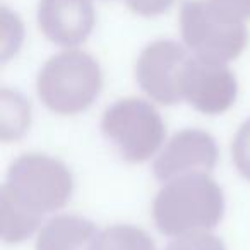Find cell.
I'll return each instance as SVG.
<instances>
[{"instance_id": "obj_1", "label": "cell", "mask_w": 250, "mask_h": 250, "mask_svg": "<svg viewBox=\"0 0 250 250\" xmlns=\"http://www.w3.org/2000/svg\"><path fill=\"white\" fill-rule=\"evenodd\" d=\"M225 214V195L208 173L185 175L161 187L153 202V219L165 236L178 238L209 231Z\"/></svg>"}, {"instance_id": "obj_2", "label": "cell", "mask_w": 250, "mask_h": 250, "mask_svg": "<svg viewBox=\"0 0 250 250\" xmlns=\"http://www.w3.org/2000/svg\"><path fill=\"white\" fill-rule=\"evenodd\" d=\"M74 192V178L65 163L46 154H22L11 165L0 199L35 218L62 209Z\"/></svg>"}, {"instance_id": "obj_3", "label": "cell", "mask_w": 250, "mask_h": 250, "mask_svg": "<svg viewBox=\"0 0 250 250\" xmlns=\"http://www.w3.org/2000/svg\"><path fill=\"white\" fill-rule=\"evenodd\" d=\"M103 86L100 63L81 50H67L45 62L36 89L48 110L59 115L86 111L100 96Z\"/></svg>"}, {"instance_id": "obj_4", "label": "cell", "mask_w": 250, "mask_h": 250, "mask_svg": "<svg viewBox=\"0 0 250 250\" xmlns=\"http://www.w3.org/2000/svg\"><path fill=\"white\" fill-rule=\"evenodd\" d=\"M101 132L129 163H143L154 156L167 136L160 111L141 98H125L108 106Z\"/></svg>"}, {"instance_id": "obj_5", "label": "cell", "mask_w": 250, "mask_h": 250, "mask_svg": "<svg viewBox=\"0 0 250 250\" xmlns=\"http://www.w3.org/2000/svg\"><path fill=\"white\" fill-rule=\"evenodd\" d=\"M180 28L185 46L195 57L214 62L238 59L249 43L245 24L219 12L209 0H185Z\"/></svg>"}, {"instance_id": "obj_6", "label": "cell", "mask_w": 250, "mask_h": 250, "mask_svg": "<svg viewBox=\"0 0 250 250\" xmlns=\"http://www.w3.org/2000/svg\"><path fill=\"white\" fill-rule=\"evenodd\" d=\"M192 52L173 40H158L141 52L136 63L139 87L165 106L182 103V72Z\"/></svg>"}, {"instance_id": "obj_7", "label": "cell", "mask_w": 250, "mask_h": 250, "mask_svg": "<svg viewBox=\"0 0 250 250\" xmlns=\"http://www.w3.org/2000/svg\"><path fill=\"white\" fill-rule=\"evenodd\" d=\"M180 89L184 101L194 110L204 115H221L236 101L238 83L226 63L192 53L182 72Z\"/></svg>"}, {"instance_id": "obj_8", "label": "cell", "mask_w": 250, "mask_h": 250, "mask_svg": "<svg viewBox=\"0 0 250 250\" xmlns=\"http://www.w3.org/2000/svg\"><path fill=\"white\" fill-rule=\"evenodd\" d=\"M218 163V146L211 134L199 129H184L177 132L158 154L153 173L167 184L175 178L195 173H209Z\"/></svg>"}, {"instance_id": "obj_9", "label": "cell", "mask_w": 250, "mask_h": 250, "mask_svg": "<svg viewBox=\"0 0 250 250\" xmlns=\"http://www.w3.org/2000/svg\"><path fill=\"white\" fill-rule=\"evenodd\" d=\"M36 18L43 35L67 48L86 42L96 21L91 0H40Z\"/></svg>"}, {"instance_id": "obj_10", "label": "cell", "mask_w": 250, "mask_h": 250, "mask_svg": "<svg viewBox=\"0 0 250 250\" xmlns=\"http://www.w3.org/2000/svg\"><path fill=\"white\" fill-rule=\"evenodd\" d=\"M98 229L91 219L60 214L48 219L40 229L36 250H91Z\"/></svg>"}, {"instance_id": "obj_11", "label": "cell", "mask_w": 250, "mask_h": 250, "mask_svg": "<svg viewBox=\"0 0 250 250\" xmlns=\"http://www.w3.org/2000/svg\"><path fill=\"white\" fill-rule=\"evenodd\" d=\"M91 250H156L144 229L132 225H113L98 233Z\"/></svg>"}, {"instance_id": "obj_12", "label": "cell", "mask_w": 250, "mask_h": 250, "mask_svg": "<svg viewBox=\"0 0 250 250\" xmlns=\"http://www.w3.org/2000/svg\"><path fill=\"white\" fill-rule=\"evenodd\" d=\"M29 103L16 91L2 89V141L7 143L24 136L29 127Z\"/></svg>"}, {"instance_id": "obj_13", "label": "cell", "mask_w": 250, "mask_h": 250, "mask_svg": "<svg viewBox=\"0 0 250 250\" xmlns=\"http://www.w3.org/2000/svg\"><path fill=\"white\" fill-rule=\"evenodd\" d=\"M165 250H226V245L212 233L199 231L173 238Z\"/></svg>"}, {"instance_id": "obj_14", "label": "cell", "mask_w": 250, "mask_h": 250, "mask_svg": "<svg viewBox=\"0 0 250 250\" xmlns=\"http://www.w3.org/2000/svg\"><path fill=\"white\" fill-rule=\"evenodd\" d=\"M231 154L238 173L250 182V118L240 125L231 144Z\"/></svg>"}, {"instance_id": "obj_15", "label": "cell", "mask_w": 250, "mask_h": 250, "mask_svg": "<svg viewBox=\"0 0 250 250\" xmlns=\"http://www.w3.org/2000/svg\"><path fill=\"white\" fill-rule=\"evenodd\" d=\"M219 12L235 21H249L250 19V0H209Z\"/></svg>"}, {"instance_id": "obj_16", "label": "cell", "mask_w": 250, "mask_h": 250, "mask_svg": "<svg viewBox=\"0 0 250 250\" xmlns=\"http://www.w3.org/2000/svg\"><path fill=\"white\" fill-rule=\"evenodd\" d=\"M175 0H125V4L129 5L136 14L153 18L167 12L173 5Z\"/></svg>"}]
</instances>
